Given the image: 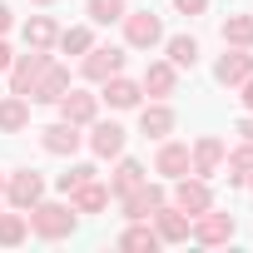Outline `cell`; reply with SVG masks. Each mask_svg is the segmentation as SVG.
Listing matches in <instances>:
<instances>
[{"instance_id": "cell-12", "label": "cell", "mask_w": 253, "mask_h": 253, "mask_svg": "<svg viewBox=\"0 0 253 253\" xmlns=\"http://www.w3.org/2000/svg\"><path fill=\"white\" fill-rule=\"evenodd\" d=\"M213 75H218V84H243V80L253 75V55L233 45L228 55H218V65H213Z\"/></svg>"}, {"instance_id": "cell-25", "label": "cell", "mask_w": 253, "mask_h": 253, "mask_svg": "<svg viewBox=\"0 0 253 253\" xmlns=\"http://www.w3.org/2000/svg\"><path fill=\"white\" fill-rule=\"evenodd\" d=\"M25 233H30V218L25 213H0V243H5V248L25 243Z\"/></svg>"}, {"instance_id": "cell-6", "label": "cell", "mask_w": 253, "mask_h": 253, "mask_svg": "<svg viewBox=\"0 0 253 253\" xmlns=\"http://www.w3.org/2000/svg\"><path fill=\"white\" fill-rule=\"evenodd\" d=\"M164 204V189L159 184H139V189H129L124 194V218H134V223H144V218H154V209Z\"/></svg>"}, {"instance_id": "cell-4", "label": "cell", "mask_w": 253, "mask_h": 253, "mask_svg": "<svg viewBox=\"0 0 253 253\" xmlns=\"http://www.w3.org/2000/svg\"><path fill=\"white\" fill-rule=\"evenodd\" d=\"M174 209H184L189 218L194 213H204V209H213V194H209V179H174Z\"/></svg>"}, {"instance_id": "cell-19", "label": "cell", "mask_w": 253, "mask_h": 253, "mask_svg": "<svg viewBox=\"0 0 253 253\" xmlns=\"http://www.w3.org/2000/svg\"><path fill=\"white\" fill-rule=\"evenodd\" d=\"M154 169H159L164 179H184V174H189V144H164V149L154 154Z\"/></svg>"}, {"instance_id": "cell-27", "label": "cell", "mask_w": 253, "mask_h": 253, "mask_svg": "<svg viewBox=\"0 0 253 253\" xmlns=\"http://www.w3.org/2000/svg\"><path fill=\"white\" fill-rule=\"evenodd\" d=\"M124 0H89V20L94 25H114V20H124Z\"/></svg>"}, {"instance_id": "cell-24", "label": "cell", "mask_w": 253, "mask_h": 253, "mask_svg": "<svg viewBox=\"0 0 253 253\" xmlns=\"http://www.w3.org/2000/svg\"><path fill=\"white\" fill-rule=\"evenodd\" d=\"M223 40L238 45V50H248L253 45V15H228L223 20Z\"/></svg>"}, {"instance_id": "cell-34", "label": "cell", "mask_w": 253, "mask_h": 253, "mask_svg": "<svg viewBox=\"0 0 253 253\" xmlns=\"http://www.w3.org/2000/svg\"><path fill=\"white\" fill-rule=\"evenodd\" d=\"M10 30V10H5V0H0V35Z\"/></svg>"}, {"instance_id": "cell-22", "label": "cell", "mask_w": 253, "mask_h": 253, "mask_svg": "<svg viewBox=\"0 0 253 253\" xmlns=\"http://www.w3.org/2000/svg\"><path fill=\"white\" fill-rule=\"evenodd\" d=\"M55 40H60V30H55L50 15H35V20L25 25V45H30V50H50Z\"/></svg>"}, {"instance_id": "cell-9", "label": "cell", "mask_w": 253, "mask_h": 253, "mask_svg": "<svg viewBox=\"0 0 253 253\" xmlns=\"http://www.w3.org/2000/svg\"><path fill=\"white\" fill-rule=\"evenodd\" d=\"M223 154H228V149H223V139L204 134V139L194 144V154H189V169H194L199 179H213V174H218V164H223Z\"/></svg>"}, {"instance_id": "cell-26", "label": "cell", "mask_w": 253, "mask_h": 253, "mask_svg": "<svg viewBox=\"0 0 253 253\" xmlns=\"http://www.w3.org/2000/svg\"><path fill=\"white\" fill-rule=\"evenodd\" d=\"M139 89H154L159 99H164V94H174V65H149V70H144V84H139Z\"/></svg>"}, {"instance_id": "cell-2", "label": "cell", "mask_w": 253, "mask_h": 253, "mask_svg": "<svg viewBox=\"0 0 253 253\" xmlns=\"http://www.w3.org/2000/svg\"><path fill=\"white\" fill-rule=\"evenodd\" d=\"M45 70H50V55H45V50H30V55L10 60V89L30 99V89L40 84V75H45Z\"/></svg>"}, {"instance_id": "cell-38", "label": "cell", "mask_w": 253, "mask_h": 253, "mask_svg": "<svg viewBox=\"0 0 253 253\" xmlns=\"http://www.w3.org/2000/svg\"><path fill=\"white\" fill-rule=\"evenodd\" d=\"M35 5H50V0H35Z\"/></svg>"}, {"instance_id": "cell-30", "label": "cell", "mask_w": 253, "mask_h": 253, "mask_svg": "<svg viewBox=\"0 0 253 253\" xmlns=\"http://www.w3.org/2000/svg\"><path fill=\"white\" fill-rule=\"evenodd\" d=\"M119 248H149V253H154V248H159V233H154V228H129V233L119 238Z\"/></svg>"}, {"instance_id": "cell-11", "label": "cell", "mask_w": 253, "mask_h": 253, "mask_svg": "<svg viewBox=\"0 0 253 253\" xmlns=\"http://www.w3.org/2000/svg\"><path fill=\"white\" fill-rule=\"evenodd\" d=\"M154 223H159V228H154V233H159V243H184V238H189V228H194V218H189L184 209H164V204L154 209Z\"/></svg>"}, {"instance_id": "cell-16", "label": "cell", "mask_w": 253, "mask_h": 253, "mask_svg": "<svg viewBox=\"0 0 253 253\" xmlns=\"http://www.w3.org/2000/svg\"><path fill=\"white\" fill-rule=\"evenodd\" d=\"M70 204H75V213H99V209L109 204V189H104L99 179H84L80 189H70Z\"/></svg>"}, {"instance_id": "cell-5", "label": "cell", "mask_w": 253, "mask_h": 253, "mask_svg": "<svg viewBox=\"0 0 253 253\" xmlns=\"http://www.w3.org/2000/svg\"><path fill=\"white\" fill-rule=\"evenodd\" d=\"M233 228H238V223H233V213L204 209V213H194V228H189V233H194L199 243H228V238H233Z\"/></svg>"}, {"instance_id": "cell-33", "label": "cell", "mask_w": 253, "mask_h": 253, "mask_svg": "<svg viewBox=\"0 0 253 253\" xmlns=\"http://www.w3.org/2000/svg\"><path fill=\"white\" fill-rule=\"evenodd\" d=\"M243 104H248V109H253V75H248V80H243Z\"/></svg>"}, {"instance_id": "cell-15", "label": "cell", "mask_w": 253, "mask_h": 253, "mask_svg": "<svg viewBox=\"0 0 253 253\" xmlns=\"http://www.w3.org/2000/svg\"><path fill=\"white\" fill-rule=\"evenodd\" d=\"M139 134H144V139H164V134H174V109H169V104H149V109H139Z\"/></svg>"}, {"instance_id": "cell-1", "label": "cell", "mask_w": 253, "mask_h": 253, "mask_svg": "<svg viewBox=\"0 0 253 253\" xmlns=\"http://www.w3.org/2000/svg\"><path fill=\"white\" fill-rule=\"evenodd\" d=\"M25 218L40 238H70L75 233V204H30Z\"/></svg>"}, {"instance_id": "cell-10", "label": "cell", "mask_w": 253, "mask_h": 253, "mask_svg": "<svg viewBox=\"0 0 253 253\" xmlns=\"http://www.w3.org/2000/svg\"><path fill=\"white\" fill-rule=\"evenodd\" d=\"M40 144H45V154H75L84 144V134H80V124L60 119V124H50V129H40Z\"/></svg>"}, {"instance_id": "cell-17", "label": "cell", "mask_w": 253, "mask_h": 253, "mask_svg": "<svg viewBox=\"0 0 253 253\" xmlns=\"http://www.w3.org/2000/svg\"><path fill=\"white\" fill-rule=\"evenodd\" d=\"M89 149L99 154V159H114V154H124V129L109 119V124H94V134H89Z\"/></svg>"}, {"instance_id": "cell-13", "label": "cell", "mask_w": 253, "mask_h": 253, "mask_svg": "<svg viewBox=\"0 0 253 253\" xmlns=\"http://www.w3.org/2000/svg\"><path fill=\"white\" fill-rule=\"evenodd\" d=\"M65 89H70V70L50 65V70L40 75V84L30 89V99H40V104H60V99H65Z\"/></svg>"}, {"instance_id": "cell-32", "label": "cell", "mask_w": 253, "mask_h": 253, "mask_svg": "<svg viewBox=\"0 0 253 253\" xmlns=\"http://www.w3.org/2000/svg\"><path fill=\"white\" fill-rule=\"evenodd\" d=\"M174 10H179V15H204L209 0H174Z\"/></svg>"}, {"instance_id": "cell-39", "label": "cell", "mask_w": 253, "mask_h": 253, "mask_svg": "<svg viewBox=\"0 0 253 253\" xmlns=\"http://www.w3.org/2000/svg\"><path fill=\"white\" fill-rule=\"evenodd\" d=\"M248 184H253V174H248Z\"/></svg>"}, {"instance_id": "cell-37", "label": "cell", "mask_w": 253, "mask_h": 253, "mask_svg": "<svg viewBox=\"0 0 253 253\" xmlns=\"http://www.w3.org/2000/svg\"><path fill=\"white\" fill-rule=\"evenodd\" d=\"M0 194H5V174H0Z\"/></svg>"}, {"instance_id": "cell-20", "label": "cell", "mask_w": 253, "mask_h": 253, "mask_svg": "<svg viewBox=\"0 0 253 253\" xmlns=\"http://www.w3.org/2000/svg\"><path fill=\"white\" fill-rule=\"evenodd\" d=\"M104 99H109L114 109H134V104H139V84L124 80V75H109V80H104Z\"/></svg>"}, {"instance_id": "cell-36", "label": "cell", "mask_w": 253, "mask_h": 253, "mask_svg": "<svg viewBox=\"0 0 253 253\" xmlns=\"http://www.w3.org/2000/svg\"><path fill=\"white\" fill-rule=\"evenodd\" d=\"M0 70H10V50H5V40H0Z\"/></svg>"}, {"instance_id": "cell-21", "label": "cell", "mask_w": 253, "mask_h": 253, "mask_svg": "<svg viewBox=\"0 0 253 253\" xmlns=\"http://www.w3.org/2000/svg\"><path fill=\"white\" fill-rule=\"evenodd\" d=\"M144 184V164L139 159H119V169H114V179H109V194H129V189H139Z\"/></svg>"}, {"instance_id": "cell-35", "label": "cell", "mask_w": 253, "mask_h": 253, "mask_svg": "<svg viewBox=\"0 0 253 253\" xmlns=\"http://www.w3.org/2000/svg\"><path fill=\"white\" fill-rule=\"evenodd\" d=\"M238 134H243V139L253 144V119H243V124H238Z\"/></svg>"}, {"instance_id": "cell-7", "label": "cell", "mask_w": 253, "mask_h": 253, "mask_svg": "<svg viewBox=\"0 0 253 253\" xmlns=\"http://www.w3.org/2000/svg\"><path fill=\"white\" fill-rule=\"evenodd\" d=\"M40 194H45V179H40L35 169H20V174H10V179H5V199H10L15 209L40 204Z\"/></svg>"}, {"instance_id": "cell-8", "label": "cell", "mask_w": 253, "mask_h": 253, "mask_svg": "<svg viewBox=\"0 0 253 253\" xmlns=\"http://www.w3.org/2000/svg\"><path fill=\"white\" fill-rule=\"evenodd\" d=\"M119 70H124V50H109V45H99V50L89 45V50H84V80H99V84H104V80L119 75Z\"/></svg>"}, {"instance_id": "cell-23", "label": "cell", "mask_w": 253, "mask_h": 253, "mask_svg": "<svg viewBox=\"0 0 253 253\" xmlns=\"http://www.w3.org/2000/svg\"><path fill=\"white\" fill-rule=\"evenodd\" d=\"M169 65L174 70H194L199 65V40L194 35H174L169 40Z\"/></svg>"}, {"instance_id": "cell-29", "label": "cell", "mask_w": 253, "mask_h": 253, "mask_svg": "<svg viewBox=\"0 0 253 253\" xmlns=\"http://www.w3.org/2000/svg\"><path fill=\"white\" fill-rule=\"evenodd\" d=\"M89 45H94V35H89L84 25H75V30H65V35H60V50H65V55H84Z\"/></svg>"}, {"instance_id": "cell-31", "label": "cell", "mask_w": 253, "mask_h": 253, "mask_svg": "<svg viewBox=\"0 0 253 253\" xmlns=\"http://www.w3.org/2000/svg\"><path fill=\"white\" fill-rule=\"evenodd\" d=\"M84 179H94V164H70V169L60 174V194H70V189H80Z\"/></svg>"}, {"instance_id": "cell-18", "label": "cell", "mask_w": 253, "mask_h": 253, "mask_svg": "<svg viewBox=\"0 0 253 253\" xmlns=\"http://www.w3.org/2000/svg\"><path fill=\"white\" fill-rule=\"evenodd\" d=\"M25 124H30V104H25V94L0 99V134H20Z\"/></svg>"}, {"instance_id": "cell-3", "label": "cell", "mask_w": 253, "mask_h": 253, "mask_svg": "<svg viewBox=\"0 0 253 253\" xmlns=\"http://www.w3.org/2000/svg\"><path fill=\"white\" fill-rule=\"evenodd\" d=\"M124 40H129L134 50H149V45H159L164 40V25H159V15H149V10H124Z\"/></svg>"}, {"instance_id": "cell-14", "label": "cell", "mask_w": 253, "mask_h": 253, "mask_svg": "<svg viewBox=\"0 0 253 253\" xmlns=\"http://www.w3.org/2000/svg\"><path fill=\"white\" fill-rule=\"evenodd\" d=\"M94 109H99V99H94L89 89H65V99H60V114H65L70 124H89Z\"/></svg>"}, {"instance_id": "cell-28", "label": "cell", "mask_w": 253, "mask_h": 253, "mask_svg": "<svg viewBox=\"0 0 253 253\" xmlns=\"http://www.w3.org/2000/svg\"><path fill=\"white\" fill-rule=\"evenodd\" d=\"M248 174H253V144H243V149L228 154V179L233 184H248Z\"/></svg>"}]
</instances>
